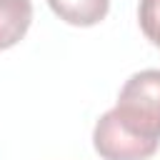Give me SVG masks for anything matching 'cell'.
Returning a JSON list of instances; mask_svg holds the SVG:
<instances>
[{
  "label": "cell",
  "mask_w": 160,
  "mask_h": 160,
  "mask_svg": "<svg viewBox=\"0 0 160 160\" xmlns=\"http://www.w3.org/2000/svg\"><path fill=\"white\" fill-rule=\"evenodd\" d=\"M112 115L128 132L160 145V70L130 75L120 88Z\"/></svg>",
  "instance_id": "1"
},
{
  "label": "cell",
  "mask_w": 160,
  "mask_h": 160,
  "mask_svg": "<svg viewBox=\"0 0 160 160\" xmlns=\"http://www.w3.org/2000/svg\"><path fill=\"white\" fill-rule=\"evenodd\" d=\"M32 22L30 0H0V50L18 45Z\"/></svg>",
  "instance_id": "3"
},
{
  "label": "cell",
  "mask_w": 160,
  "mask_h": 160,
  "mask_svg": "<svg viewBox=\"0 0 160 160\" xmlns=\"http://www.w3.org/2000/svg\"><path fill=\"white\" fill-rule=\"evenodd\" d=\"M92 148L102 160H148L155 155L158 145L140 140L138 135L128 132L112 115V110H108L92 130Z\"/></svg>",
  "instance_id": "2"
},
{
  "label": "cell",
  "mask_w": 160,
  "mask_h": 160,
  "mask_svg": "<svg viewBox=\"0 0 160 160\" xmlns=\"http://www.w3.org/2000/svg\"><path fill=\"white\" fill-rule=\"evenodd\" d=\"M138 22L145 38L160 48V0H140L138 5Z\"/></svg>",
  "instance_id": "5"
},
{
  "label": "cell",
  "mask_w": 160,
  "mask_h": 160,
  "mask_svg": "<svg viewBox=\"0 0 160 160\" xmlns=\"http://www.w3.org/2000/svg\"><path fill=\"white\" fill-rule=\"evenodd\" d=\"M48 5L60 20L75 28H92L110 10V0H48Z\"/></svg>",
  "instance_id": "4"
}]
</instances>
